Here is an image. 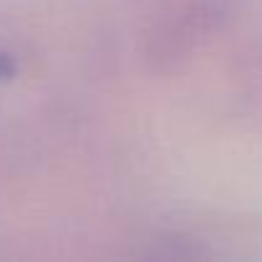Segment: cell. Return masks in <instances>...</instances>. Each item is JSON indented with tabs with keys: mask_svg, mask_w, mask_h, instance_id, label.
<instances>
[{
	"mask_svg": "<svg viewBox=\"0 0 262 262\" xmlns=\"http://www.w3.org/2000/svg\"><path fill=\"white\" fill-rule=\"evenodd\" d=\"M206 18L208 16H203V11H193V13L167 21L165 26H160L157 34H152L147 57L157 64V70H170L180 57H185L193 49L198 34L203 31Z\"/></svg>",
	"mask_w": 262,
	"mask_h": 262,
	"instance_id": "obj_1",
	"label": "cell"
}]
</instances>
